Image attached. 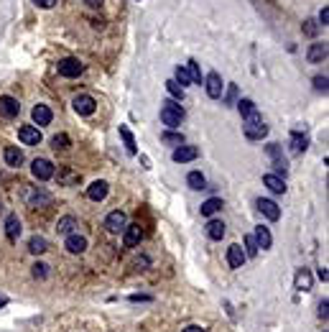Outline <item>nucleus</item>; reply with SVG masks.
Returning a JSON list of instances; mask_svg holds the SVG:
<instances>
[{"label":"nucleus","mask_w":329,"mask_h":332,"mask_svg":"<svg viewBox=\"0 0 329 332\" xmlns=\"http://www.w3.org/2000/svg\"><path fill=\"white\" fill-rule=\"evenodd\" d=\"M166 90L171 92V97H176V100H184V87H182V85H176L174 79H169V82H166Z\"/></svg>","instance_id":"nucleus-34"},{"label":"nucleus","mask_w":329,"mask_h":332,"mask_svg":"<svg viewBox=\"0 0 329 332\" xmlns=\"http://www.w3.org/2000/svg\"><path fill=\"white\" fill-rule=\"evenodd\" d=\"M222 210V200L220 197H212V200H207L204 205H202V215L204 217H212L215 212H220Z\"/></svg>","instance_id":"nucleus-29"},{"label":"nucleus","mask_w":329,"mask_h":332,"mask_svg":"<svg viewBox=\"0 0 329 332\" xmlns=\"http://www.w3.org/2000/svg\"><path fill=\"white\" fill-rule=\"evenodd\" d=\"M314 87L319 92H326V77H314Z\"/></svg>","instance_id":"nucleus-40"},{"label":"nucleus","mask_w":329,"mask_h":332,"mask_svg":"<svg viewBox=\"0 0 329 332\" xmlns=\"http://www.w3.org/2000/svg\"><path fill=\"white\" fill-rule=\"evenodd\" d=\"M18 138H21V143H26V146H39V143H41V130L34 128V125H21V128H18Z\"/></svg>","instance_id":"nucleus-7"},{"label":"nucleus","mask_w":329,"mask_h":332,"mask_svg":"<svg viewBox=\"0 0 329 332\" xmlns=\"http://www.w3.org/2000/svg\"><path fill=\"white\" fill-rule=\"evenodd\" d=\"M67 251L69 253H84L87 251V238H82L79 233L67 235Z\"/></svg>","instance_id":"nucleus-16"},{"label":"nucleus","mask_w":329,"mask_h":332,"mask_svg":"<svg viewBox=\"0 0 329 332\" xmlns=\"http://www.w3.org/2000/svg\"><path fill=\"white\" fill-rule=\"evenodd\" d=\"M31 118H34L36 125H49L54 115H51V110H49L46 105H36V107L31 110Z\"/></svg>","instance_id":"nucleus-18"},{"label":"nucleus","mask_w":329,"mask_h":332,"mask_svg":"<svg viewBox=\"0 0 329 332\" xmlns=\"http://www.w3.org/2000/svg\"><path fill=\"white\" fill-rule=\"evenodd\" d=\"M316 31H319V26H316L314 21H306V23H304V34H306V36H316Z\"/></svg>","instance_id":"nucleus-39"},{"label":"nucleus","mask_w":329,"mask_h":332,"mask_svg":"<svg viewBox=\"0 0 329 332\" xmlns=\"http://www.w3.org/2000/svg\"><path fill=\"white\" fill-rule=\"evenodd\" d=\"M31 174H34L39 182H46V179L54 177V163H51L49 158H36V161L31 163Z\"/></svg>","instance_id":"nucleus-4"},{"label":"nucleus","mask_w":329,"mask_h":332,"mask_svg":"<svg viewBox=\"0 0 329 332\" xmlns=\"http://www.w3.org/2000/svg\"><path fill=\"white\" fill-rule=\"evenodd\" d=\"M306 146H309V138L301 133V128H296L293 135H291V153H304Z\"/></svg>","instance_id":"nucleus-21"},{"label":"nucleus","mask_w":329,"mask_h":332,"mask_svg":"<svg viewBox=\"0 0 329 332\" xmlns=\"http://www.w3.org/2000/svg\"><path fill=\"white\" fill-rule=\"evenodd\" d=\"M133 268H138V271L148 268V258H145V256H143V258H135V261H133Z\"/></svg>","instance_id":"nucleus-42"},{"label":"nucleus","mask_w":329,"mask_h":332,"mask_svg":"<svg viewBox=\"0 0 329 332\" xmlns=\"http://www.w3.org/2000/svg\"><path fill=\"white\" fill-rule=\"evenodd\" d=\"M161 141L163 143H169V146H184V135H179V133H171V130H166L161 135Z\"/></svg>","instance_id":"nucleus-30"},{"label":"nucleus","mask_w":329,"mask_h":332,"mask_svg":"<svg viewBox=\"0 0 329 332\" xmlns=\"http://www.w3.org/2000/svg\"><path fill=\"white\" fill-rule=\"evenodd\" d=\"M319 279L326 284V281H329V271H326V268H319Z\"/></svg>","instance_id":"nucleus-46"},{"label":"nucleus","mask_w":329,"mask_h":332,"mask_svg":"<svg viewBox=\"0 0 329 332\" xmlns=\"http://www.w3.org/2000/svg\"><path fill=\"white\" fill-rule=\"evenodd\" d=\"M140 238H143V228H140L138 223L125 225V235H123V245H125V248H135V245L140 243Z\"/></svg>","instance_id":"nucleus-8"},{"label":"nucleus","mask_w":329,"mask_h":332,"mask_svg":"<svg viewBox=\"0 0 329 332\" xmlns=\"http://www.w3.org/2000/svg\"><path fill=\"white\" fill-rule=\"evenodd\" d=\"M6 235H8L11 243L18 240V235H21V220H18V215H8L6 217Z\"/></svg>","instance_id":"nucleus-15"},{"label":"nucleus","mask_w":329,"mask_h":332,"mask_svg":"<svg viewBox=\"0 0 329 332\" xmlns=\"http://www.w3.org/2000/svg\"><path fill=\"white\" fill-rule=\"evenodd\" d=\"M36 6H41V8H54L56 0H36Z\"/></svg>","instance_id":"nucleus-44"},{"label":"nucleus","mask_w":329,"mask_h":332,"mask_svg":"<svg viewBox=\"0 0 329 332\" xmlns=\"http://www.w3.org/2000/svg\"><path fill=\"white\" fill-rule=\"evenodd\" d=\"M319 23H321V26H329V8H326V6H324L321 13H319Z\"/></svg>","instance_id":"nucleus-41"},{"label":"nucleus","mask_w":329,"mask_h":332,"mask_svg":"<svg viewBox=\"0 0 329 332\" xmlns=\"http://www.w3.org/2000/svg\"><path fill=\"white\" fill-rule=\"evenodd\" d=\"M311 284H314V279H311L309 268H298V271H296V279H293L296 291H309V289H311Z\"/></svg>","instance_id":"nucleus-17"},{"label":"nucleus","mask_w":329,"mask_h":332,"mask_svg":"<svg viewBox=\"0 0 329 332\" xmlns=\"http://www.w3.org/2000/svg\"><path fill=\"white\" fill-rule=\"evenodd\" d=\"M243 130H245V135H248L250 141H260V138H265V135H268V125L263 123V118H260V113H258V110H255V113H250V115H245Z\"/></svg>","instance_id":"nucleus-2"},{"label":"nucleus","mask_w":329,"mask_h":332,"mask_svg":"<svg viewBox=\"0 0 329 332\" xmlns=\"http://www.w3.org/2000/svg\"><path fill=\"white\" fill-rule=\"evenodd\" d=\"M227 263H230V268H243V263H245V251H243L237 243L227 248Z\"/></svg>","instance_id":"nucleus-14"},{"label":"nucleus","mask_w":329,"mask_h":332,"mask_svg":"<svg viewBox=\"0 0 329 332\" xmlns=\"http://www.w3.org/2000/svg\"><path fill=\"white\" fill-rule=\"evenodd\" d=\"M28 251H31V253H36V256L46 253V251H49V243H46V238H41V235H34V238L28 240Z\"/></svg>","instance_id":"nucleus-27"},{"label":"nucleus","mask_w":329,"mask_h":332,"mask_svg":"<svg viewBox=\"0 0 329 332\" xmlns=\"http://www.w3.org/2000/svg\"><path fill=\"white\" fill-rule=\"evenodd\" d=\"M204 87H207V95L212 97V100H217V97H222V77L217 74V72H210L207 74V79H204Z\"/></svg>","instance_id":"nucleus-6"},{"label":"nucleus","mask_w":329,"mask_h":332,"mask_svg":"<svg viewBox=\"0 0 329 332\" xmlns=\"http://www.w3.org/2000/svg\"><path fill=\"white\" fill-rule=\"evenodd\" d=\"M3 156H6V163H8V166H21V163H23V151H21L18 146H8Z\"/></svg>","instance_id":"nucleus-22"},{"label":"nucleus","mask_w":329,"mask_h":332,"mask_svg":"<svg viewBox=\"0 0 329 332\" xmlns=\"http://www.w3.org/2000/svg\"><path fill=\"white\" fill-rule=\"evenodd\" d=\"M187 184L192 187V189H207V179H204V174L202 172H192L189 177H187Z\"/></svg>","instance_id":"nucleus-28"},{"label":"nucleus","mask_w":329,"mask_h":332,"mask_svg":"<svg viewBox=\"0 0 329 332\" xmlns=\"http://www.w3.org/2000/svg\"><path fill=\"white\" fill-rule=\"evenodd\" d=\"M319 317H324V319L329 317V301H326V299L319 304Z\"/></svg>","instance_id":"nucleus-43"},{"label":"nucleus","mask_w":329,"mask_h":332,"mask_svg":"<svg viewBox=\"0 0 329 332\" xmlns=\"http://www.w3.org/2000/svg\"><path fill=\"white\" fill-rule=\"evenodd\" d=\"M182 332H207L204 327H199V324H189V327H184Z\"/></svg>","instance_id":"nucleus-45"},{"label":"nucleus","mask_w":329,"mask_h":332,"mask_svg":"<svg viewBox=\"0 0 329 332\" xmlns=\"http://www.w3.org/2000/svg\"><path fill=\"white\" fill-rule=\"evenodd\" d=\"M0 113H3L6 118H16V115L21 113L18 100H16V97H11V95H3V97H0Z\"/></svg>","instance_id":"nucleus-9"},{"label":"nucleus","mask_w":329,"mask_h":332,"mask_svg":"<svg viewBox=\"0 0 329 332\" xmlns=\"http://www.w3.org/2000/svg\"><path fill=\"white\" fill-rule=\"evenodd\" d=\"M255 207H258V210L268 217V220H273V223L281 217V210H278V205H276L273 200H263V197H260V200L255 202Z\"/></svg>","instance_id":"nucleus-13"},{"label":"nucleus","mask_w":329,"mask_h":332,"mask_svg":"<svg viewBox=\"0 0 329 332\" xmlns=\"http://www.w3.org/2000/svg\"><path fill=\"white\" fill-rule=\"evenodd\" d=\"M204 230H207V238H212V240H222L225 233H227V228H225L222 220H210Z\"/></svg>","instance_id":"nucleus-20"},{"label":"nucleus","mask_w":329,"mask_h":332,"mask_svg":"<svg viewBox=\"0 0 329 332\" xmlns=\"http://www.w3.org/2000/svg\"><path fill=\"white\" fill-rule=\"evenodd\" d=\"M51 146H54L56 151H64V148H69V138H67L64 133H59V135L51 138Z\"/></svg>","instance_id":"nucleus-36"},{"label":"nucleus","mask_w":329,"mask_h":332,"mask_svg":"<svg viewBox=\"0 0 329 332\" xmlns=\"http://www.w3.org/2000/svg\"><path fill=\"white\" fill-rule=\"evenodd\" d=\"M74 228H77V217H72V215H64V217L56 223V230H59L62 235H72Z\"/></svg>","instance_id":"nucleus-26"},{"label":"nucleus","mask_w":329,"mask_h":332,"mask_svg":"<svg viewBox=\"0 0 329 332\" xmlns=\"http://www.w3.org/2000/svg\"><path fill=\"white\" fill-rule=\"evenodd\" d=\"M235 105H237V110H240V115H243V118H245V115H250V113H255L253 100H237Z\"/></svg>","instance_id":"nucleus-35"},{"label":"nucleus","mask_w":329,"mask_h":332,"mask_svg":"<svg viewBox=\"0 0 329 332\" xmlns=\"http://www.w3.org/2000/svg\"><path fill=\"white\" fill-rule=\"evenodd\" d=\"M187 118L184 107L174 100H166V102H161V123L163 125H169V128H179L182 120Z\"/></svg>","instance_id":"nucleus-1"},{"label":"nucleus","mask_w":329,"mask_h":332,"mask_svg":"<svg viewBox=\"0 0 329 332\" xmlns=\"http://www.w3.org/2000/svg\"><path fill=\"white\" fill-rule=\"evenodd\" d=\"M125 223H128V217H125L123 210H112V212L105 217V228H107L110 233H120V230H125Z\"/></svg>","instance_id":"nucleus-5"},{"label":"nucleus","mask_w":329,"mask_h":332,"mask_svg":"<svg viewBox=\"0 0 329 332\" xmlns=\"http://www.w3.org/2000/svg\"><path fill=\"white\" fill-rule=\"evenodd\" d=\"M253 238H255V245H258V248H263V251H265V248H271V243H273L271 230H268V228H263V225H260V228H255V235H253Z\"/></svg>","instance_id":"nucleus-23"},{"label":"nucleus","mask_w":329,"mask_h":332,"mask_svg":"<svg viewBox=\"0 0 329 332\" xmlns=\"http://www.w3.org/2000/svg\"><path fill=\"white\" fill-rule=\"evenodd\" d=\"M187 72H189V77H192V82H197V85H202V72H199V64L192 59L189 64H187Z\"/></svg>","instance_id":"nucleus-31"},{"label":"nucleus","mask_w":329,"mask_h":332,"mask_svg":"<svg viewBox=\"0 0 329 332\" xmlns=\"http://www.w3.org/2000/svg\"><path fill=\"white\" fill-rule=\"evenodd\" d=\"M84 3H89V6H100L102 0H84Z\"/></svg>","instance_id":"nucleus-47"},{"label":"nucleus","mask_w":329,"mask_h":332,"mask_svg":"<svg viewBox=\"0 0 329 332\" xmlns=\"http://www.w3.org/2000/svg\"><path fill=\"white\" fill-rule=\"evenodd\" d=\"M72 105H74V110H77L79 115H92V113H95V105H97V102H95V100H92L89 95H77Z\"/></svg>","instance_id":"nucleus-10"},{"label":"nucleus","mask_w":329,"mask_h":332,"mask_svg":"<svg viewBox=\"0 0 329 332\" xmlns=\"http://www.w3.org/2000/svg\"><path fill=\"white\" fill-rule=\"evenodd\" d=\"M258 245H255V238L253 235H245V258H253V256H258Z\"/></svg>","instance_id":"nucleus-33"},{"label":"nucleus","mask_w":329,"mask_h":332,"mask_svg":"<svg viewBox=\"0 0 329 332\" xmlns=\"http://www.w3.org/2000/svg\"><path fill=\"white\" fill-rule=\"evenodd\" d=\"M197 156H199V148H197V146H176V151H174V161H176V163L194 161Z\"/></svg>","instance_id":"nucleus-11"},{"label":"nucleus","mask_w":329,"mask_h":332,"mask_svg":"<svg viewBox=\"0 0 329 332\" xmlns=\"http://www.w3.org/2000/svg\"><path fill=\"white\" fill-rule=\"evenodd\" d=\"M263 184H265L273 195H283V192H286V182H283L278 174H265V177H263Z\"/></svg>","instance_id":"nucleus-19"},{"label":"nucleus","mask_w":329,"mask_h":332,"mask_svg":"<svg viewBox=\"0 0 329 332\" xmlns=\"http://www.w3.org/2000/svg\"><path fill=\"white\" fill-rule=\"evenodd\" d=\"M174 82H176V85H182V87L192 85V77H189L187 67H176V79H174Z\"/></svg>","instance_id":"nucleus-32"},{"label":"nucleus","mask_w":329,"mask_h":332,"mask_svg":"<svg viewBox=\"0 0 329 332\" xmlns=\"http://www.w3.org/2000/svg\"><path fill=\"white\" fill-rule=\"evenodd\" d=\"M235 97H237V87H235V85H230V87H227V95H225V105H232V102H235Z\"/></svg>","instance_id":"nucleus-38"},{"label":"nucleus","mask_w":329,"mask_h":332,"mask_svg":"<svg viewBox=\"0 0 329 332\" xmlns=\"http://www.w3.org/2000/svg\"><path fill=\"white\" fill-rule=\"evenodd\" d=\"M306 57H309V62H314V64H316V62H324V59H326V44H311Z\"/></svg>","instance_id":"nucleus-24"},{"label":"nucleus","mask_w":329,"mask_h":332,"mask_svg":"<svg viewBox=\"0 0 329 332\" xmlns=\"http://www.w3.org/2000/svg\"><path fill=\"white\" fill-rule=\"evenodd\" d=\"M120 138H123V143H125V151H128V153H138L135 138H133V133H130V128H128V125H120Z\"/></svg>","instance_id":"nucleus-25"},{"label":"nucleus","mask_w":329,"mask_h":332,"mask_svg":"<svg viewBox=\"0 0 329 332\" xmlns=\"http://www.w3.org/2000/svg\"><path fill=\"white\" fill-rule=\"evenodd\" d=\"M34 276H36V279H46V276H49V266H46V263H36V266H34Z\"/></svg>","instance_id":"nucleus-37"},{"label":"nucleus","mask_w":329,"mask_h":332,"mask_svg":"<svg viewBox=\"0 0 329 332\" xmlns=\"http://www.w3.org/2000/svg\"><path fill=\"white\" fill-rule=\"evenodd\" d=\"M107 192H110V187H107V182H92L89 187H87V197L92 200V202H102L105 197H107Z\"/></svg>","instance_id":"nucleus-12"},{"label":"nucleus","mask_w":329,"mask_h":332,"mask_svg":"<svg viewBox=\"0 0 329 332\" xmlns=\"http://www.w3.org/2000/svg\"><path fill=\"white\" fill-rule=\"evenodd\" d=\"M56 67H59V74H62V77H69V79H72V77H79V74L84 72V64H82L79 59H74V57L62 59Z\"/></svg>","instance_id":"nucleus-3"}]
</instances>
